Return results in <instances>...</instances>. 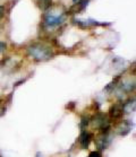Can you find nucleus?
I'll list each match as a JSON object with an SVG mask.
<instances>
[{
	"mask_svg": "<svg viewBox=\"0 0 136 157\" xmlns=\"http://www.w3.org/2000/svg\"><path fill=\"white\" fill-rule=\"evenodd\" d=\"M122 107H124V113H130L135 110V101L129 100L126 103H122Z\"/></svg>",
	"mask_w": 136,
	"mask_h": 157,
	"instance_id": "nucleus-7",
	"label": "nucleus"
},
{
	"mask_svg": "<svg viewBox=\"0 0 136 157\" xmlns=\"http://www.w3.org/2000/svg\"><path fill=\"white\" fill-rule=\"evenodd\" d=\"M110 117L114 119H119L122 118V115L124 114V107H122V103L120 104H114L109 110Z\"/></svg>",
	"mask_w": 136,
	"mask_h": 157,
	"instance_id": "nucleus-3",
	"label": "nucleus"
},
{
	"mask_svg": "<svg viewBox=\"0 0 136 157\" xmlns=\"http://www.w3.org/2000/svg\"><path fill=\"white\" fill-rule=\"evenodd\" d=\"M38 5L42 10H48L51 7V0H38Z\"/></svg>",
	"mask_w": 136,
	"mask_h": 157,
	"instance_id": "nucleus-8",
	"label": "nucleus"
},
{
	"mask_svg": "<svg viewBox=\"0 0 136 157\" xmlns=\"http://www.w3.org/2000/svg\"><path fill=\"white\" fill-rule=\"evenodd\" d=\"M110 144V138L107 133H102L97 139V146L99 149H106Z\"/></svg>",
	"mask_w": 136,
	"mask_h": 157,
	"instance_id": "nucleus-4",
	"label": "nucleus"
},
{
	"mask_svg": "<svg viewBox=\"0 0 136 157\" xmlns=\"http://www.w3.org/2000/svg\"><path fill=\"white\" fill-rule=\"evenodd\" d=\"M89 118H85V117H84V118H82V122H81V128L82 129H84L86 127V125L89 124Z\"/></svg>",
	"mask_w": 136,
	"mask_h": 157,
	"instance_id": "nucleus-9",
	"label": "nucleus"
},
{
	"mask_svg": "<svg viewBox=\"0 0 136 157\" xmlns=\"http://www.w3.org/2000/svg\"><path fill=\"white\" fill-rule=\"evenodd\" d=\"M4 13H5L4 7H2V6H0V18L2 17V15H4Z\"/></svg>",
	"mask_w": 136,
	"mask_h": 157,
	"instance_id": "nucleus-12",
	"label": "nucleus"
},
{
	"mask_svg": "<svg viewBox=\"0 0 136 157\" xmlns=\"http://www.w3.org/2000/svg\"><path fill=\"white\" fill-rule=\"evenodd\" d=\"M91 140H92V135L87 131H83L81 133V136H79V144H81V146L82 148H87L91 143Z\"/></svg>",
	"mask_w": 136,
	"mask_h": 157,
	"instance_id": "nucleus-5",
	"label": "nucleus"
},
{
	"mask_svg": "<svg viewBox=\"0 0 136 157\" xmlns=\"http://www.w3.org/2000/svg\"><path fill=\"white\" fill-rule=\"evenodd\" d=\"M130 129H132V124H130V122H128V120H125V121H122L120 123V125L118 127L117 129V131L120 136H126L129 131H130Z\"/></svg>",
	"mask_w": 136,
	"mask_h": 157,
	"instance_id": "nucleus-6",
	"label": "nucleus"
},
{
	"mask_svg": "<svg viewBox=\"0 0 136 157\" xmlns=\"http://www.w3.org/2000/svg\"><path fill=\"white\" fill-rule=\"evenodd\" d=\"M6 48H7V44L5 42H0V52H2V51L6 50Z\"/></svg>",
	"mask_w": 136,
	"mask_h": 157,
	"instance_id": "nucleus-11",
	"label": "nucleus"
},
{
	"mask_svg": "<svg viewBox=\"0 0 136 157\" xmlns=\"http://www.w3.org/2000/svg\"><path fill=\"white\" fill-rule=\"evenodd\" d=\"M27 51H29L30 57H32L36 61L50 60L54 56L50 48L44 45V44H40V43H35V44L30 45Z\"/></svg>",
	"mask_w": 136,
	"mask_h": 157,
	"instance_id": "nucleus-2",
	"label": "nucleus"
},
{
	"mask_svg": "<svg viewBox=\"0 0 136 157\" xmlns=\"http://www.w3.org/2000/svg\"><path fill=\"white\" fill-rule=\"evenodd\" d=\"M89 157H102L100 151H92V153L90 154Z\"/></svg>",
	"mask_w": 136,
	"mask_h": 157,
	"instance_id": "nucleus-10",
	"label": "nucleus"
},
{
	"mask_svg": "<svg viewBox=\"0 0 136 157\" xmlns=\"http://www.w3.org/2000/svg\"><path fill=\"white\" fill-rule=\"evenodd\" d=\"M0 157H2V156H1V155H0Z\"/></svg>",
	"mask_w": 136,
	"mask_h": 157,
	"instance_id": "nucleus-13",
	"label": "nucleus"
},
{
	"mask_svg": "<svg viewBox=\"0 0 136 157\" xmlns=\"http://www.w3.org/2000/svg\"><path fill=\"white\" fill-rule=\"evenodd\" d=\"M66 21V11L60 6H52L43 16V26L46 29H54Z\"/></svg>",
	"mask_w": 136,
	"mask_h": 157,
	"instance_id": "nucleus-1",
	"label": "nucleus"
}]
</instances>
